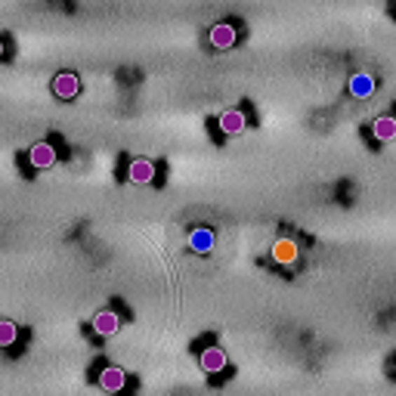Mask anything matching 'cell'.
Instances as JSON below:
<instances>
[{"mask_svg": "<svg viewBox=\"0 0 396 396\" xmlns=\"http://www.w3.org/2000/svg\"><path fill=\"white\" fill-rule=\"evenodd\" d=\"M118 328H121V316H118L115 310H100L93 316V332L102 334V338H111Z\"/></svg>", "mask_w": 396, "mask_h": 396, "instance_id": "4", "label": "cell"}, {"mask_svg": "<svg viewBox=\"0 0 396 396\" xmlns=\"http://www.w3.org/2000/svg\"><path fill=\"white\" fill-rule=\"evenodd\" d=\"M53 93L59 100H74L81 93V78L74 71H59L53 81Z\"/></svg>", "mask_w": 396, "mask_h": 396, "instance_id": "3", "label": "cell"}, {"mask_svg": "<svg viewBox=\"0 0 396 396\" xmlns=\"http://www.w3.org/2000/svg\"><path fill=\"white\" fill-rule=\"evenodd\" d=\"M127 177H130V183H137V186L152 183L155 180V164L146 161V158H133L130 168H127Z\"/></svg>", "mask_w": 396, "mask_h": 396, "instance_id": "7", "label": "cell"}, {"mask_svg": "<svg viewBox=\"0 0 396 396\" xmlns=\"http://www.w3.org/2000/svg\"><path fill=\"white\" fill-rule=\"evenodd\" d=\"M59 158V152H56V146L53 143H34L32 149H28V164L37 170H43V168H53Z\"/></svg>", "mask_w": 396, "mask_h": 396, "instance_id": "2", "label": "cell"}, {"mask_svg": "<svg viewBox=\"0 0 396 396\" xmlns=\"http://www.w3.org/2000/svg\"><path fill=\"white\" fill-rule=\"evenodd\" d=\"M217 124H220L223 133H229V137H235V133L245 130V124H248V118H245V111L238 109H226L220 111V118H217Z\"/></svg>", "mask_w": 396, "mask_h": 396, "instance_id": "6", "label": "cell"}, {"mask_svg": "<svg viewBox=\"0 0 396 396\" xmlns=\"http://www.w3.org/2000/svg\"><path fill=\"white\" fill-rule=\"evenodd\" d=\"M207 41H211L214 50H233L235 41H238V32H235V25H229V22H217V25H211Z\"/></svg>", "mask_w": 396, "mask_h": 396, "instance_id": "1", "label": "cell"}, {"mask_svg": "<svg viewBox=\"0 0 396 396\" xmlns=\"http://www.w3.org/2000/svg\"><path fill=\"white\" fill-rule=\"evenodd\" d=\"M4 53H6V47H4V41H0V59H4Z\"/></svg>", "mask_w": 396, "mask_h": 396, "instance_id": "14", "label": "cell"}, {"mask_svg": "<svg viewBox=\"0 0 396 396\" xmlns=\"http://www.w3.org/2000/svg\"><path fill=\"white\" fill-rule=\"evenodd\" d=\"M100 387H102L106 393L124 390V387H127V371L118 369V365H109V369H102V371H100Z\"/></svg>", "mask_w": 396, "mask_h": 396, "instance_id": "5", "label": "cell"}, {"mask_svg": "<svg viewBox=\"0 0 396 396\" xmlns=\"http://www.w3.org/2000/svg\"><path fill=\"white\" fill-rule=\"evenodd\" d=\"M201 369H205L207 375H217V371L226 369V353H223V347H207L205 353H201Z\"/></svg>", "mask_w": 396, "mask_h": 396, "instance_id": "9", "label": "cell"}, {"mask_svg": "<svg viewBox=\"0 0 396 396\" xmlns=\"http://www.w3.org/2000/svg\"><path fill=\"white\" fill-rule=\"evenodd\" d=\"M371 137H375L378 143H390V139H396V118L384 115V118H378V121H371Z\"/></svg>", "mask_w": 396, "mask_h": 396, "instance_id": "11", "label": "cell"}, {"mask_svg": "<svg viewBox=\"0 0 396 396\" xmlns=\"http://www.w3.org/2000/svg\"><path fill=\"white\" fill-rule=\"evenodd\" d=\"M189 251L192 254H211V248H214V233L207 226H198V229H192L189 233Z\"/></svg>", "mask_w": 396, "mask_h": 396, "instance_id": "8", "label": "cell"}, {"mask_svg": "<svg viewBox=\"0 0 396 396\" xmlns=\"http://www.w3.org/2000/svg\"><path fill=\"white\" fill-rule=\"evenodd\" d=\"M347 90H350V96H371L375 93V78H371L369 71H360V74H353L350 78V84H347Z\"/></svg>", "mask_w": 396, "mask_h": 396, "instance_id": "10", "label": "cell"}, {"mask_svg": "<svg viewBox=\"0 0 396 396\" xmlns=\"http://www.w3.org/2000/svg\"><path fill=\"white\" fill-rule=\"evenodd\" d=\"M273 260L275 264H294L297 260V245L291 242V238H279V242L273 245Z\"/></svg>", "mask_w": 396, "mask_h": 396, "instance_id": "12", "label": "cell"}, {"mask_svg": "<svg viewBox=\"0 0 396 396\" xmlns=\"http://www.w3.org/2000/svg\"><path fill=\"white\" fill-rule=\"evenodd\" d=\"M19 341V328L10 319H0V347H13Z\"/></svg>", "mask_w": 396, "mask_h": 396, "instance_id": "13", "label": "cell"}]
</instances>
